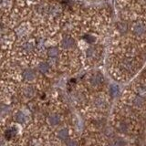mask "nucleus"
<instances>
[{
	"instance_id": "nucleus-6",
	"label": "nucleus",
	"mask_w": 146,
	"mask_h": 146,
	"mask_svg": "<svg viewBox=\"0 0 146 146\" xmlns=\"http://www.w3.org/2000/svg\"><path fill=\"white\" fill-rule=\"evenodd\" d=\"M110 94H111L112 97H117V96L120 94V88L117 86V85H111V87H110Z\"/></svg>"
},
{
	"instance_id": "nucleus-19",
	"label": "nucleus",
	"mask_w": 146,
	"mask_h": 146,
	"mask_svg": "<svg viewBox=\"0 0 146 146\" xmlns=\"http://www.w3.org/2000/svg\"><path fill=\"white\" fill-rule=\"evenodd\" d=\"M32 1H33V0H32Z\"/></svg>"
},
{
	"instance_id": "nucleus-8",
	"label": "nucleus",
	"mask_w": 146,
	"mask_h": 146,
	"mask_svg": "<svg viewBox=\"0 0 146 146\" xmlns=\"http://www.w3.org/2000/svg\"><path fill=\"white\" fill-rule=\"evenodd\" d=\"M102 78L100 75H95L91 78V80H90L91 84L93 86H98L99 84L102 83Z\"/></svg>"
},
{
	"instance_id": "nucleus-9",
	"label": "nucleus",
	"mask_w": 146,
	"mask_h": 146,
	"mask_svg": "<svg viewBox=\"0 0 146 146\" xmlns=\"http://www.w3.org/2000/svg\"><path fill=\"white\" fill-rule=\"evenodd\" d=\"M94 105L97 108H103V107L106 106V102H105V100L102 98H98V99L95 100Z\"/></svg>"
},
{
	"instance_id": "nucleus-10",
	"label": "nucleus",
	"mask_w": 146,
	"mask_h": 146,
	"mask_svg": "<svg viewBox=\"0 0 146 146\" xmlns=\"http://www.w3.org/2000/svg\"><path fill=\"white\" fill-rule=\"evenodd\" d=\"M38 70L42 73H47L49 70V65L46 62H42L38 65Z\"/></svg>"
},
{
	"instance_id": "nucleus-3",
	"label": "nucleus",
	"mask_w": 146,
	"mask_h": 146,
	"mask_svg": "<svg viewBox=\"0 0 146 146\" xmlns=\"http://www.w3.org/2000/svg\"><path fill=\"white\" fill-rule=\"evenodd\" d=\"M23 78L26 80H29V81H32L35 80L36 78V73L34 70H27L23 72Z\"/></svg>"
},
{
	"instance_id": "nucleus-16",
	"label": "nucleus",
	"mask_w": 146,
	"mask_h": 146,
	"mask_svg": "<svg viewBox=\"0 0 146 146\" xmlns=\"http://www.w3.org/2000/svg\"><path fill=\"white\" fill-rule=\"evenodd\" d=\"M23 48H24V49L26 50V51H31V50L34 48V46L32 43L27 42V43H26L24 45V47H23Z\"/></svg>"
},
{
	"instance_id": "nucleus-12",
	"label": "nucleus",
	"mask_w": 146,
	"mask_h": 146,
	"mask_svg": "<svg viewBox=\"0 0 146 146\" xmlns=\"http://www.w3.org/2000/svg\"><path fill=\"white\" fill-rule=\"evenodd\" d=\"M58 54V49L57 48H50L48 50V55L49 57H56Z\"/></svg>"
},
{
	"instance_id": "nucleus-17",
	"label": "nucleus",
	"mask_w": 146,
	"mask_h": 146,
	"mask_svg": "<svg viewBox=\"0 0 146 146\" xmlns=\"http://www.w3.org/2000/svg\"><path fill=\"white\" fill-rule=\"evenodd\" d=\"M67 146H79V145H78V143L76 141L70 140L67 141Z\"/></svg>"
},
{
	"instance_id": "nucleus-11",
	"label": "nucleus",
	"mask_w": 146,
	"mask_h": 146,
	"mask_svg": "<svg viewBox=\"0 0 146 146\" xmlns=\"http://www.w3.org/2000/svg\"><path fill=\"white\" fill-rule=\"evenodd\" d=\"M118 29L121 34H124L128 30V25L126 24L125 22H120L118 24Z\"/></svg>"
},
{
	"instance_id": "nucleus-7",
	"label": "nucleus",
	"mask_w": 146,
	"mask_h": 146,
	"mask_svg": "<svg viewBox=\"0 0 146 146\" xmlns=\"http://www.w3.org/2000/svg\"><path fill=\"white\" fill-rule=\"evenodd\" d=\"M58 137L62 141H65L68 137V131L67 129H61L58 131Z\"/></svg>"
},
{
	"instance_id": "nucleus-18",
	"label": "nucleus",
	"mask_w": 146,
	"mask_h": 146,
	"mask_svg": "<svg viewBox=\"0 0 146 146\" xmlns=\"http://www.w3.org/2000/svg\"><path fill=\"white\" fill-rule=\"evenodd\" d=\"M127 129H128V127H127L126 124H124V123H121V124L120 125V130H121L122 132L127 131Z\"/></svg>"
},
{
	"instance_id": "nucleus-15",
	"label": "nucleus",
	"mask_w": 146,
	"mask_h": 146,
	"mask_svg": "<svg viewBox=\"0 0 146 146\" xmlns=\"http://www.w3.org/2000/svg\"><path fill=\"white\" fill-rule=\"evenodd\" d=\"M95 54H96V52H95L94 48H90L87 49V56H88L89 58H93L95 56Z\"/></svg>"
},
{
	"instance_id": "nucleus-14",
	"label": "nucleus",
	"mask_w": 146,
	"mask_h": 146,
	"mask_svg": "<svg viewBox=\"0 0 146 146\" xmlns=\"http://www.w3.org/2000/svg\"><path fill=\"white\" fill-rule=\"evenodd\" d=\"M122 66L124 68H126V70H131V68H132V63L131 60H124L122 63Z\"/></svg>"
},
{
	"instance_id": "nucleus-1",
	"label": "nucleus",
	"mask_w": 146,
	"mask_h": 146,
	"mask_svg": "<svg viewBox=\"0 0 146 146\" xmlns=\"http://www.w3.org/2000/svg\"><path fill=\"white\" fill-rule=\"evenodd\" d=\"M132 32L137 36H141L145 34L146 32V26L141 22H136L132 26Z\"/></svg>"
},
{
	"instance_id": "nucleus-2",
	"label": "nucleus",
	"mask_w": 146,
	"mask_h": 146,
	"mask_svg": "<svg viewBox=\"0 0 146 146\" xmlns=\"http://www.w3.org/2000/svg\"><path fill=\"white\" fill-rule=\"evenodd\" d=\"M74 45H75V41L72 38H70V36H65V38H64L61 41L62 48H65V49L72 48L73 47H74Z\"/></svg>"
},
{
	"instance_id": "nucleus-4",
	"label": "nucleus",
	"mask_w": 146,
	"mask_h": 146,
	"mask_svg": "<svg viewBox=\"0 0 146 146\" xmlns=\"http://www.w3.org/2000/svg\"><path fill=\"white\" fill-rule=\"evenodd\" d=\"M59 121H60V118H59V116L57 115V114H52V115H50L48 117V123L52 126L58 125Z\"/></svg>"
},
{
	"instance_id": "nucleus-13",
	"label": "nucleus",
	"mask_w": 146,
	"mask_h": 146,
	"mask_svg": "<svg viewBox=\"0 0 146 146\" xmlns=\"http://www.w3.org/2000/svg\"><path fill=\"white\" fill-rule=\"evenodd\" d=\"M17 121L18 122H20V123H23V122H25L26 121V116H25V114L23 113V112H18L17 114Z\"/></svg>"
},
{
	"instance_id": "nucleus-5",
	"label": "nucleus",
	"mask_w": 146,
	"mask_h": 146,
	"mask_svg": "<svg viewBox=\"0 0 146 146\" xmlns=\"http://www.w3.org/2000/svg\"><path fill=\"white\" fill-rule=\"evenodd\" d=\"M133 105L137 108H141L143 107L144 103H145V100L143 97H141V96H136V97L133 99V102H132Z\"/></svg>"
}]
</instances>
